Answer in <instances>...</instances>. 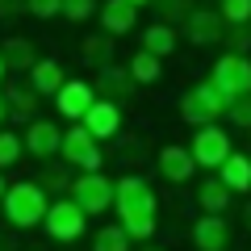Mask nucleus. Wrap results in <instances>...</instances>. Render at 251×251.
<instances>
[{
	"label": "nucleus",
	"instance_id": "nucleus-10",
	"mask_svg": "<svg viewBox=\"0 0 251 251\" xmlns=\"http://www.w3.org/2000/svg\"><path fill=\"white\" fill-rule=\"evenodd\" d=\"M226 21L218 9H193L184 17V25H180V34H184V42L193 46H214V42H226Z\"/></svg>",
	"mask_w": 251,
	"mask_h": 251
},
{
	"label": "nucleus",
	"instance_id": "nucleus-36",
	"mask_svg": "<svg viewBox=\"0 0 251 251\" xmlns=\"http://www.w3.org/2000/svg\"><path fill=\"white\" fill-rule=\"evenodd\" d=\"M4 117H9V109H4V88H0V126H4Z\"/></svg>",
	"mask_w": 251,
	"mask_h": 251
},
{
	"label": "nucleus",
	"instance_id": "nucleus-29",
	"mask_svg": "<svg viewBox=\"0 0 251 251\" xmlns=\"http://www.w3.org/2000/svg\"><path fill=\"white\" fill-rule=\"evenodd\" d=\"M97 13H100V0H63V21H72V25L92 21Z\"/></svg>",
	"mask_w": 251,
	"mask_h": 251
},
{
	"label": "nucleus",
	"instance_id": "nucleus-20",
	"mask_svg": "<svg viewBox=\"0 0 251 251\" xmlns=\"http://www.w3.org/2000/svg\"><path fill=\"white\" fill-rule=\"evenodd\" d=\"M0 54H4V63H9V72H21V75H29V72H34V63L42 59L38 46H34V38H25V34L9 38V42L0 46Z\"/></svg>",
	"mask_w": 251,
	"mask_h": 251
},
{
	"label": "nucleus",
	"instance_id": "nucleus-24",
	"mask_svg": "<svg viewBox=\"0 0 251 251\" xmlns=\"http://www.w3.org/2000/svg\"><path fill=\"white\" fill-rule=\"evenodd\" d=\"M176 25H163V21H155V25L143 29V50L155 54V59H168V54H176Z\"/></svg>",
	"mask_w": 251,
	"mask_h": 251
},
{
	"label": "nucleus",
	"instance_id": "nucleus-9",
	"mask_svg": "<svg viewBox=\"0 0 251 251\" xmlns=\"http://www.w3.org/2000/svg\"><path fill=\"white\" fill-rule=\"evenodd\" d=\"M97 100H100V97H97V84H88V80H67V84L59 88V97H54V113L67 117L72 126H80Z\"/></svg>",
	"mask_w": 251,
	"mask_h": 251
},
{
	"label": "nucleus",
	"instance_id": "nucleus-37",
	"mask_svg": "<svg viewBox=\"0 0 251 251\" xmlns=\"http://www.w3.org/2000/svg\"><path fill=\"white\" fill-rule=\"evenodd\" d=\"M138 251H168V247H159V243H143Z\"/></svg>",
	"mask_w": 251,
	"mask_h": 251
},
{
	"label": "nucleus",
	"instance_id": "nucleus-23",
	"mask_svg": "<svg viewBox=\"0 0 251 251\" xmlns=\"http://www.w3.org/2000/svg\"><path fill=\"white\" fill-rule=\"evenodd\" d=\"M80 59L100 75L105 67H113V38H109V34H88L84 46H80Z\"/></svg>",
	"mask_w": 251,
	"mask_h": 251
},
{
	"label": "nucleus",
	"instance_id": "nucleus-33",
	"mask_svg": "<svg viewBox=\"0 0 251 251\" xmlns=\"http://www.w3.org/2000/svg\"><path fill=\"white\" fill-rule=\"evenodd\" d=\"M226 117H230V122L239 126V130H251V97H239V100H230Z\"/></svg>",
	"mask_w": 251,
	"mask_h": 251
},
{
	"label": "nucleus",
	"instance_id": "nucleus-16",
	"mask_svg": "<svg viewBox=\"0 0 251 251\" xmlns=\"http://www.w3.org/2000/svg\"><path fill=\"white\" fill-rule=\"evenodd\" d=\"M67 80H72V75L63 72V63H59V59H38L25 84H29V88H34V92H38L42 100H46V97L54 100V97H59V88H63Z\"/></svg>",
	"mask_w": 251,
	"mask_h": 251
},
{
	"label": "nucleus",
	"instance_id": "nucleus-34",
	"mask_svg": "<svg viewBox=\"0 0 251 251\" xmlns=\"http://www.w3.org/2000/svg\"><path fill=\"white\" fill-rule=\"evenodd\" d=\"M21 13H25V0H0V21L21 17Z\"/></svg>",
	"mask_w": 251,
	"mask_h": 251
},
{
	"label": "nucleus",
	"instance_id": "nucleus-18",
	"mask_svg": "<svg viewBox=\"0 0 251 251\" xmlns=\"http://www.w3.org/2000/svg\"><path fill=\"white\" fill-rule=\"evenodd\" d=\"M38 105H42V97H38L29 84H9L4 88V109H9L13 122H38Z\"/></svg>",
	"mask_w": 251,
	"mask_h": 251
},
{
	"label": "nucleus",
	"instance_id": "nucleus-25",
	"mask_svg": "<svg viewBox=\"0 0 251 251\" xmlns=\"http://www.w3.org/2000/svg\"><path fill=\"white\" fill-rule=\"evenodd\" d=\"M88 247H92V251H134V239H130L117 222H109V226H100V230L92 234Z\"/></svg>",
	"mask_w": 251,
	"mask_h": 251
},
{
	"label": "nucleus",
	"instance_id": "nucleus-38",
	"mask_svg": "<svg viewBox=\"0 0 251 251\" xmlns=\"http://www.w3.org/2000/svg\"><path fill=\"white\" fill-rule=\"evenodd\" d=\"M4 75H9V63H4V54H0V84H4Z\"/></svg>",
	"mask_w": 251,
	"mask_h": 251
},
{
	"label": "nucleus",
	"instance_id": "nucleus-8",
	"mask_svg": "<svg viewBox=\"0 0 251 251\" xmlns=\"http://www.w3.org/2000/svg\"><path fill=\"white\" fill-rule=\"evenodd\" d=\"M188 151H193V159H197L201 172H218L234 155V143H230V134H226L222 126H201L188 138Z\"/></svg>",
	"mask_w": 251,
	"mask_h": 251
},
{
	"label": "nucleus",
	"instance_id": "nucleus-13",
	"mask_svg": "<svg viewBox=\"0 0 251 251\" xmlns=\"http://www.w3.org/2000/svg\"><path fill=\"white\" fill-rule=\"evenodd\" d=\"M188 234H193V247L197 251H230V239H234L226 214H201Z\"/></svg>",
	"mask_w": 251,
	"mask_h": 251
},
{
	"label": "nucleus",
	"instance_id": "nucleus-30",
	"mask_svg": "<svg viewBox=\"0 0 251 251\" xmlns=\"http://www.w3.org/2000/svg\"><path fill=\"white\" fill-rule=\"evenodd\" d=\"M226 25H251V0H218Z\"/></svg>",
	"mask_w": 251,
	"mask_h": 251
},
{
	"label": "nucleus",
	"instance_id": "nucleus-12",
	"mask_svg": "<svg viewBox=\"0 0 251 251\" xmlns=\"http://www.w3.org/2000/svg\"><path fill=\"white\" fill-rule=\"evenodd\" d=\"M59 151H63V130L50 117H38V122L25 126V155L29 159L50 163V159H59Z\"/></svg>",
	"mask_w": 251,
	"mask_h": 251
},
{
	"label": "nucleus",
	"instance_id": "nucleus-4",
	"mask_svg": "<svg viewBox=\"0 0 251 251\" xmlns=\"http://www.w3.org/2000/svg\"><path fill=\"white\" fill-rule=\"evenodd\" d=\"M42 230H46V239L59 243V247H75V243L84 239V230H88V214H84L72 197H54Z\"/></svg>",
	"mask_w": 251,
	"mask_h": 251
},
{
	"label": "nucleus",
	"instance_id": "nucleus-19",
	"mask_svg": "<svg viewBox=\"0 0 251 251\" xmlns=\"http://www.w3.org/2000/svg\"><path fill=\"white\" fill-rule=\"evenodd\" d=\"M193 197H197L201 214H226L234 193H230V188H226L218 176H201V180H197V188H193Z\"/></svg>",
	"mask_w": 251,
	"mask_h": 251
},
{
	"label": "nucleus",
	"instance_id": "nucleus-27",
	"mask_svg": "<svg viewBox=\"0 0 251 251\" xmlns=\"http://www.w3.org/2000/svg\"><path fill=\"white\" fill-rule=\"evenodd\" d=\"M25 159V134L17 130H0V172H9L13 163Z\"/></svg>",
	"mask_w": 251,
	"mask_h": 251
},
{
	"label": "nucleus",
	"instance_id": "nucleus-26",
	"mask_svg": "<svg viewBox=\"0 0 251 251\" xmlns=\"http://www.w3.org/2000/svg\"><path fill=\"white\" fill-rule=\"evenodd\" d=\"M75 168H67V163H42V180H38V184L46 188V193H63V197H67V193H72V184H75V176H72Z\"/></svg>",
	"mask_w": 251,
	"mask_h": 251
},
{
	"label": "nucleus",
	"instance_id": "nucleus-11",
	"mask_svg": "<svg viewBox=\"0 0 251 251\" xmlns=\"http://www.w3.org/2000/svg\"><path fill=\"white\" fill-rule=\"evenodd\" d=\"M155 168H159V176L168 184H188L201 172L197 159H193V151H188V143H163L159 155H155Z\"/></svg>",
	"mask_w": 251,
	"mask_h": 251
},
{
	"label": "nucleus",
	"instance_id": "nucleus-28",
	"mask_svg": "<svg viewBox=\"0 0 251 251\" xmlns=\"http://www.w3.org/2000/svg\"><path fill=\"white\" fill-rule=\"evenodd\" d=\"M151 4H155V13H159V21H163V25H176V21L184 25V17H188L193 9H197L193 0H151Z\"/></svg>",
	"mask_w": 251,
	"mask_h": 251
},
{
	"label": "nucleus",
	"instance_id": "nucleus-39",
	"mask_svg": "<svg viewBox=\"0 0 251 251\" xmlns=\"http://www.w3.org/2000/svg\"><path fill=\"white\" fill-rule=\"evenodd\" d=\"M243 222H247V230H251V205H247V218H243Z\"/></svg>",
	"mask_w": 251,
	"mask_h": 251
},
{
	"label": "nucleus",
	"instance_id": "nucleus-17",
	"mask_svg": "<svg viewBox=\"0 0 251 251\" xmlns=\"http://www.w3.org/2000/svg\"><path fill=\"white\" fill-rule=\"evenodd\" d=\"M134 88H138V84L130 80V72L117 67V63L97 75V97H100V100H113V105H126V100L134 97Z\"/></svg>",
	"mask_w": 251,
	"mask_h": 251
},
{
	"label": "nucleus",
	"instance_id": "nucleus-32",
	"mask_svg": "<svg viewBox=\"0 0 251 251\" xmlns=\"http://www.w3.org/2000/svg\"><path fill=\"white\" fill-rule=\"evenodd\" d=\"M251 46V25H230L226 29V50L230 54H247Z\"/></svg>",
	"mask_w": 251,
	"mask_h": 251
},
{
	"label": "nucleus",
	"instance_id": "nucleus-14",
	"mask_svg": "<svg viewBox=\"0 0 251 251\" xmlns=\"http://www.w3.org/2000/svg\"><path fill=\"white\" fill-rule=\"evenodd\" d=\"M97 21H100V34L126 38L138 29V4H130V0H100Z\"/></svg>",
	"mask_w": 251,
	"mask_h": 251
},
{
	"label": "nucleus",
	"instance_id": "nucleus-1",
	"mask_svg": "<svg viewBox=\"0 0 251 251\" xmlns=\"http://www.w3.org/2000/svg\"><path fill=\"white\" fill-rule=\"evenodd\" d=\"M113 214H117V226H122L138 247L151 243L155 230H159V197H155V188L147 184L143 176H134V172H130V176H117Z\"/></svg>",
	"mask_w": 251,
	"mask_h": 251
},
{
	"label": "nucleus",
	"instance_id": "nucleus-3",
	"mask_svg": "<svg viewBox=\"0 0 251 251\" xmlns=\"http://www.w3.org/2000/svg\"><path fill=\"white\" fill-rule=\"evenodd\" d=\"M226 109H230V100L214 88L209 75L201 84H193V88H184V97H180V117H184L193 130H201V126H218V117H226Z\"/></svg>",
	"mask_w": 251,
	"mask_h": 251
},
{
	"label": "nucleus",
	"instance_id": "nucleus-21",
	"mask_svg": "<svg viewBox=\"0 0 251 251\" xmlns=\"http://www.w3.org/2000/svg\"><path fill=\"white\" fill-rule=\"evenodd\" d=\"M218 180H222L230 193H251V155H243V151H234L230 159L222 163V168L214 172Z\"/></svg>",
	"mask_w": 251,
	"mask_h": 251
},
{
	"label": "nucleus",
	"instance_id": "nucleus-15",
	"mask_svg": "<svg viewBox=\"0 0 251 251\" xmlns=\"http://www.w3.org/2000/svg\"><path fill=\"white\" fill-rule=\"evenodd\" d=\"M84 130H88L97 143H109V138H117L122 134V126H126V113H122V105H113V100H97V105L88 109V117H84Z\"/></svg>",
	"mask_w": 251,
	"mask_h": 251
},
{
	"label": "nucleus",
	"instance_id": "nucleus-6",
	"mask_svg": "<svg viewBox=\"0 0 251 251\" xmlns=\"http://www.w3.org/2000/svg\"><path fill=\"white\" fill-rule=\"evenodd\" d=\"M59 159L75 172H105V143H97L84 126H72V130H63Z\"/></svg>",
	"mask_w": 251,
	"mask_h": 251
},
{
	"label": "nucleus",
	"instance_id": "nucleus-31",
	"mask_svg": "<svg viewBox=\"0 0 251 251\" xmlns=\"http://www.w3.org/2000/svg\"><path fill=\"white\" fill-rule=\"evenodd\" d=\"M25 13L38 21H50V17H63V0H25Z\"/></svg>",
	"mask_w": 251,
	"mask_h": 251
},
{
	"label": "nucleus",
	"instance_id": "nucleus-40",
	"mask_svg": "<svg viewBox=\"0 0 251 251\" xmlns=\"http://www.w3.org/2000/svg\"><path fill=\"white\" fill-rule=\"evenodd\" d=\"M130 4H138V9H143V4H151V0H130Z\"/></svg>",
	"mask_w": 251,
	"mask_h": 251
},
{
	"label": "nucleus",
	"instance_id": "nucleus-22",
	"mask_svg": "<svg viewBox=\"0 0 251 251\" xmlns=\"http://www.w3.org/2000/svg\"><path fill=\"white\" fill-rule=\"evenodd\" d=\"M126 72H130V80H134L138 88H151V84L163 80V59H155V54H147L143 46H138V50L126 59Z\"/></svg>",
	"mask_w": 251,
	"mask_h": 251
},
{
	"label": "nucleus",
	"instance_id": "nucleus-2",
	"mask_svg": "<svg viewBox=\"0 0 251 251\" xmlns=\"http://www.w3.org/2000/svg\"><path fill=\"white\" fill-rule=\"evenodd\" d=\"M50 201L54 197L38 184V180H17V184H9V197L0 205V218H4L13 230H34V226L46 222Z\"/></svg>",
	"mask_w": 251,
	"mask_h": 251
},
{
	"label": "nucleus",
	"instance_id": "nucleus-35",
	"mask_svg": "<svg viewBox=\"0 0 251 251\" xmlns=\"http://www.w3.org/2000/svg\"><path fill=\"white\" fill-rule=\"evenodd\" d=\"M4 197H9V176L0 172V205H4Z\"/></svg>",
	"mask_w": 251,
	"mask_h": 251
},
{
	"label": "nucleus",
	"instance_id": "nucleus-5",
	"mask_svg": "<svg viewBox=\"0 0 251 251\" xmlns=\"http://www.w3.org/2000/svg\"><path fill=\"white\" fill-rule=\"evenodd\" d=\"M67 197H72L88 218H100V214H109V209H113L117 180H113V176H105V172H80Z\"/></svg>",
	"mask_w": 251,
	"mask_h": 251
},
{
	"label": "nucleus",
	"instance_id": "nucleus-7",
	"mask_svg": "<svg viewBox=\"0 0 251 251\" xmlns=\"http://www.w3.org/2000/svg\"><path fill=\"white\" fill-rule=\"evenodd\" d=\"M209 80L214 88L222 92L226 100H239V97H251V59L247 54H218L214 67H209Z\"/></svg>",
	"mask_w": 251,
	"mask_h": 251
}]
</instances>
